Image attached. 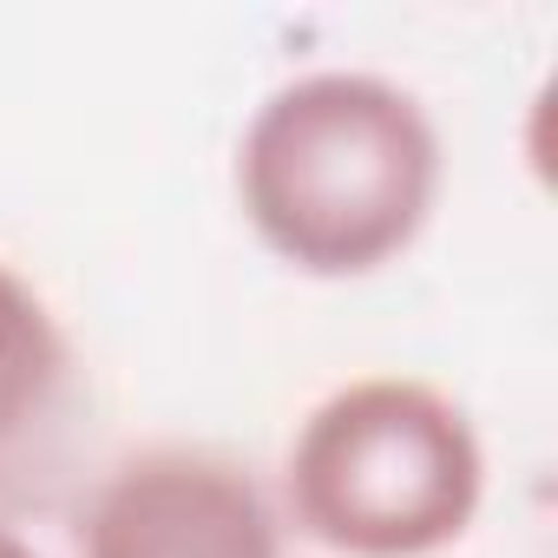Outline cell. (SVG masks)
I'll list each match as a JSON object with an SVG mask.
<instances>
[{
  "label": "cell",
  "mask_w": 558,
  "mask_h": 558,
  "mask_svg": "<svg viewBox=\"0 0 558 558\" xmlns=\"http://www.w3.org/2000/svg\"><path fill=\"white\" fill-rule=\"evenodd\" d=\"M440 197V138L381 73H303L276 86L236 145L250 230L303 276L395 263Z\"/></svg>",
  "instance_id": "obj_1"
},
{
  "label": "cell",
  "mask_w": 558,
  "mask_h": 558,
  "mask_svg": "<svg viewBox=\"0 0 558 558\" xmlns=\"http://www.w3.org/2000/svg\"><path fill=\"white\" fill-rule=\"evenodd\" d=\"M290 519L336 558L447 551L486 493V453L460 401L408 375L336 388L290 440Z\"/></svg>",
  "instance_id": "obj_2"
},
{
  "label": "cell",
  "mask_w": 558,
  "mask_h": 558,
  "mask_svg": "<svg viewBox=\"0 0 558 558\" xmlns=\"http://www.w3.org/2000/svg\"><path fill=\"white\" fill-rule=\"evenodd\" d=\"M80 558H283V538L243 466L158 447L99 486Z\"/></svg>",
  "instance_id": "obj_3"
},
{
  "label": "cell",
  "mask_w": 558,
  "mask_h": 558,
  "mask_svg": "<svg viewBox=\"0 0 558 558\" xmlns=\"http://www.w3.org/2000/svg\"><path fill=\"white\" fill-rule=\"evenodd\" d=\"M66 381V336L21 269L0 263V447L21 440Z\"/></svg>",
  "instance_id": "obj_4"
},
{
  "label": "cell",
  "mask_w": 558,
  "mask_h": 558,
  "mask_svg": "<svg viewBox=\"0 0 558 558\" xmlns=\"http://www.w3.org/2000/svg\"><path fill=\"white\" fill-rule=\"evenodd\" d=\"M0 558H40V551H34L21 532H8V525H0Z\"/></svg>",
  "instance_id": "obj_5"
}]
</instances>
